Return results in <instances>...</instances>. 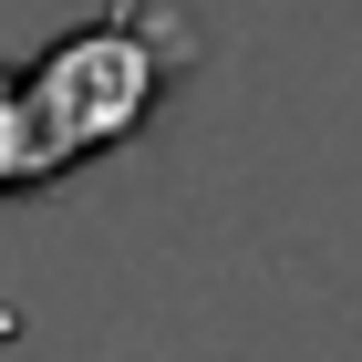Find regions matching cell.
<instances>
[{"mask_svg":"<svg viewBox=\"0 0 362 362\" xmlns=\"http://www.w3.org/2000/svg\"><path fill=\"white\" fill-rule=\"evenodd\" d=\"M187 73H197V21L176 0H114L93 21L52 31L21 62V93H31V124H42L52 176H83V166H104L114 145H135Z\"/></svg>","mask_w":362,"mask_h":362,"instance_id":"obj_1","label":"cell"},{"mask_svg":"<svg viewBox=\"0 0 362 362\" xmlns=\"http://www.w3.org/2000/svg\"><path fill=\"white\" fill-rule=\"evenodd\" d=\"M31 187H52V156H42V124H31V93H21V62H0V207Z\"/></svg>","mask_w":362,"mask_h":362,"instance_id":"obj_2","label":"cell"}]
</instances>
